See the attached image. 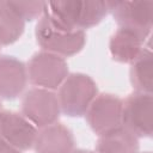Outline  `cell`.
<instances>
[{
	"label": "cell",
	"instance_id": "cell-2",
	"mask_svg": "<svg viewBox=\"0 0 153 153\" xmlns=\"http://www.w3.org/2000/svg\"><path fill=\"white\" fill-rule=\"evenodd\" d=\"M98 94L96 81L85 73H71L59 87L61 112L69 117H80Z\"/></svg>",
	"mask_w": 153,
	"mask_h": 153
},
{
	"label": "cell",
	"instance_id": "cell-21",
	"mask_svg": "<svg viewBox=\"0 0 153 153\" xmlns=\"http://www.w3.org/2000/svg\"><path fill=\"white\" fill-rule=\"evenodd\" d=\"M0 111H1V102H0Z\"/></svg>",
	"mask_w": 153,
	"mask_h": 153
},
{
	"label": "cell",
	"instance_id": "cell-17",
	"mask_svg": "<svg viewBox=\"0 0 153 153\" xmlns=\"http://www.w3.org/2000/svg\"><path fill=\"white\" fill-rule=\"evenodd\" d=\"M0 153H22V151L17 149L11 143H8L6 140L0 137Z\"/></svg>",
	"mask_w": 153,
	"mask_h": 153
},
{
	"label": "cell",
	"instance_id": "cell-7",
	"mask_svg": "<svg viewBox=\"0 0 153 153\" xmlns=\"http://www.w3.org/2000/svg\"><path fill=\"white\" fill-rule=\"evenodd\" d=\"M152 105V93H130L123 100L122 126L137 137H149L153 131Z\"/></svg>",
	"mask_w": 153,
	"mask_h": 153
},
{
	"label": "cell",
	"instance_id": "cell-11",
	"mask_svg": "<svg viewBox=\"0 0 153 153\" xmlns=\"http://www.w3.org/2000/svg\"><path fill=\"white\" fill-rule=\"evenodd\" d=\"M26 66L14 56H0V98L14 99L26 86Z\"/></svg>",
	"mask_w": 153,
	"mask_h": 153
},
{
	"label": "cell",
	"instance_id": "cell-3",
	"mask_svg": "<svg viewBox=\"0 0 153 153\" xmlns=\"http://www.w3.org/2000/svg\"><path fill=\"white\" fill-rule=\"evenodd\" d=\"M35 36L43 51L59 55L63 59L81 51L86 43L85 31H66L63 29L56 27L44 14H42L37 22Z\"/></svg>",
	"mask_w": 153,
	"mask_h": 153
},
{
	"label": "cell",
	"instance_id": "cell-13",
	"mask_svg": "<svg viewBox=\"0 0 153 153\" xmlns=\"http://www.w3.org/2000/svg\"><path fill=\"white\" fill-rule=\"evenodd\" d=\"M139 137L123 126L99 135L97 153H139Z\"/></svg>",
	"mask_w": 153,
	"mask_h": 153
},
{
	"label": "cell",
	"instance_id": "cell-9",
	"mask_svg": "<svg viewBox=\"0 0 153 153\" xmlns=\"http://www.w3.org/2000/svg\"><path fill=\"white\" fill-rule=\"evenodd\" d=\"M37 127L25 116L14 111H2L0 123V136L19 151H27L33 147Z\"/></svg>",
	"mask_w": 153,
	"mask_h": 153
},
{
	"label": "cell",
	"instance_id": "cell-5",
	"mask_svg": "<svg viewBox=\"0 0 153 153\" xmlns=\"http://www.w3.org/2000/svg\"><path fill=\"white\" fill-rule=\"evenodd\" d=\"M106 5L120 27L147 39L153 23V1H106Z\"/></svg>",
	"mask_w": 153,
	"mask_h": 153
},
{
	"label": "cell",
	"instance_id": "cell-15",
	"mask_svg": "<svg viewBox=\"0 0 153 153\" xmlns=\"http://www.w3.org/2000/svg\"><path fill=\"white\" fill-rule=\"evenodd\" d=\"M25 22L8 1H0V47L17 42L23 35Z\"/></svg>",
	"mask_w": 153,
	"mask_h": 153
},
{
	"label": "cell",
	"instance_id": "cell-10",
	"mask_svg": "<svg viewBox=\"0 0 153 153\" xmlns=\"http://www.w3.org/2000/svg\"><path fill=\"white\" fill-rule=\"evenodd\" d=\"M75 139L69 128L62 123H53L37 131L33 148L36 153H71Z\"/></svg>",
	"mask_w": 153,
	"mask_h": 153
},
{
	"label": "cell",
	"instance_id": "cell-20",
	"mask_svg": "<svg viewBox=\"0 0 153 153\" xmlns=\"http://www.w3.org/2000/svg\"><path fill=\"white\" fill-rule=\"evenodd\" d=\"M142 153H152V152H142Z\"/></svg>",
	"mask_w": 153,
	"mask_h": 153
},
{
	"label": "cell",
	"instance_id": "cell-16",
	"mask_svg": "<svg viewBox=\"0 0 153 153\" xmlns=\"http://www.w3.org/2000/svg\"><path fill=\"white\" fill-rule=\"evenodd\" d=\"M12 8L23 18L24 22L35 20L41 18L44 8L45 1H8Z\"/></svg>",
	"mask_w": 153,
	"mask_h": 153
},
{
	"label": "cell",
	"instance_id": "cell-1",
	"mask_svg": "<svg viewBox=\"0 0 153 153\" xmlns=\"http://www.w3.org/2000/svg\"><path fill=\"white\" fill-rule=\"evenodd\" d=\"M106 1L98 0H65L45 1L43 14L56 27L76 31L96 26L108 14Z\"/></svg>",
	"mask_w": 153,
	"mask_h": 153
},
{
	"label": "cell",
	"instance_id": "cell-19",
	"mask_svg": "<svg viewBox=\"0 0 153 153\" xmlns=\"http://www.w3.org/2000/svg\"><path fill=\"white\" fill-rule=\"evenodd\" d=\"M1 114H2V110L0 111V123H1ZM0 137H1V136H0Z\"/></svg>",
	"mask_w": 153,
	"mask_h": 153
},
{
	"label": "cell",
	"instance_id": "cell-14",
	"mask_svg": "<svg viewBox=\"0 0 153 153\" xmlns=\"http://www.w3.org/2000/svg\"><path fill=\"white\" fill-rule=\"evenodd\" d=\"M130 65V82L135 91L152 93L153 59L151 49L145 47Z\"/></svg>",
	"mask_w": 153,
	"mask_h": 153
},
{
	"label": "cell",
	"instance_id": "cell-4",
	"mask_svg": "<svg viewBox=\"0 0 153 153\" xmlns=\"http://www.w3.org/2000/svg\"><path fill=\"white\" fill-rule=\"evenodd\" d=\"M26 72L27 79L33 86L50 91L60 87L69 74L67 61L48 51H39L32 55L27 62Z\"/></svg>",
	"mask_w": 153,
	"mask_h": 153
},
{
	"label": "cell",
	"instance_id": "cell-18",
	"mask_svg": "<svg viewBox=\"0 0 153 153\" xmlns=\"http://www.w3.org/2000/svg\"><path fill=\"white\" fill-rule=\"evenodd\" d=\"M71 153H93V152H91V151H88V149H73Z\"/></svg>",
	"mask_w": 153,
	"mask_h": 153
},
{
	"label": "cell",
	"instance_id": "cell-12",
	"mask_svg": "<svg viewBox=\"0 0 153 153\" xmlns=\"http://www.w3.org/2000/svg\"><path fill=\"white\" fill-rule=\"evenodd\" d=\"M145 41L146 39L140 37L137 33L118 27L110 38L109 51L115 61L131 63L145 48Z\"/></svg>",
	"mask_w": 153,
	"mask_h": 153
},
{
	"label": "cell",
	"instance_id": "cell-6",
	"mask_svg": "<svg viewBox=\"0 0 153 153\" xmlns=\"http://www.w3.org/2000/svg\"><path fill=\"white\" fill-rule=\"evenodd\" d=\"M61 114L57 94L54 91L33 87L22 99V115L35 127L43 128L55 123Z\"/></svg>",
	"mask_w": 153,
	"mask_h": 153
},
{
	"label": "cell",
	"instance_id": "cell-8",
	"mask_svg": "<svg viewBox=\"0 0 153 153\" xmlns=\"http://www.w3.org/2000/svg\"><path fill=\"white\" fill-rule=\"evenodd\" d=\"M122 106L123 100L115 94H97L85 114L90 128L102 135L122 126Z\"/></svg>",
	"mask_w": 153,
	"mask_h": 153
}]
</instances>
